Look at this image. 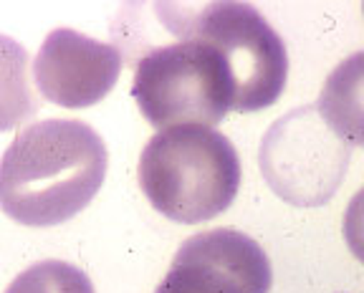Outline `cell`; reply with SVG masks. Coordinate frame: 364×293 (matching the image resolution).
Listing matches in <instances>:
<instances>
[{
  "mask_svg": "<svg viewBox=\"0 0 364 293\" xmlns=\"http://www.w3.org/2000/svg\"><path fill=\"white\" fill-rule=\"evenodd\" d=\"M107 144L76 119H43L8 144L0 205L21 225L51 228L79 215L107 177Z\"/></svg>",
  "mask_w": 364,
  "mask_h": 293,
  "instance_id": "6da1fadb",
  "label": "cell"
},
{
  "mask_svg": "<svg viewBox=\"0 0 364 293\" xmlns=\"http://www.w3.org/2000/svg\"><path fill=\"white\" fill-rule=\"evenodd\" d=\"M139 187L159 215L182 225L205 223L225 213L238 195V152L213 127H170L142 149Z\"/></svg>",
  "mask_w": 364,
  "mask_h": 293,
  "instance_id": "7a4b0ae2",
  "label": "cell"
},
{
  "mask_svg": "<svg viewBox=\"0 0 364 293\" xmlns=\"http://www.w3.org/2000/svg\"><path fill=\"white\" fill-rule=\"evenodd\" d=\"M132 96L159 132L182 124L215 127L235 109L238 84L218 46L185 36L136 61Z\"/></svg>",
  "mask_w": 364,
  "mask_h": 293,
  "instance_id": "3957f363",
  "label": "cell"
},
{
  "mask_svg": "<svg viewBox=\"0 0 364 293\" xmlns=\"http://www.w3.org/2000/svg\"><path fill=\"white\" fill-rule=\"evenodd\" d=\"M159 18L177 36H195L218 46L233 68L235 112H258L279 102L289 76L286 46L268 21L248 3L159 6Z\"/></svg>",
  "mask_w": 364,
  "mask_h": 293,
  "instance_id": "277c9868",
  "label": "cell"
},
{
  "mask_svg": "<svg viewBox=\"0 0 364 293\" xmlns=\"http://www.w3.org/2000/svg\"><path fill=\"white\" fill-rule=\"evenodd\" d=\"M352 144L334 134L316 104L291 109L276 119L261 139L258 164L284 203L316 208L334 198L349 169Z\"/></svg>",
  "mask_w": 364,
  "mask_h": 293,
  "instance_id": "5b68a950",
  "label": "cell"
},
{
  "mask_svg": "<svg viewBox=\"0 0 364 293\" xmlns=\"http://www.w3.org/2000/svg\"><path fill=\"white\" fill-rule=\"evenodd\" d=\"M273 271L253 238L215 228L188 238L154 293H268Z\"/></svg>",
  "mask_w": 364,
  "mask_h": 293,
  "instance_id": "8992f818",
  "label": "cell"
},
{
  "mask_svg": "<svg viewBox=\"0 0 364 293\" xmlns=\"http://www.w3.org/2000/svg\"><path fill=\"white\" fill-rule=\"evenodd\" d=\"M122 71V51L112 43L56 28L46 36L33 61V79L51 104L84 109L102 102Z\"/></svg>",
  "mask_w": 364,
  "mask_h": 293,
  "instance_id": "52a82bcc",
  "label": "cell"
},
{
  "mask_svg": "<svg viewBox=\"0 0 364 293\" xmlns=\"http://www.w3.org/2000/svg\"><path fill=\"white\" fill-rule=\"evenodd\" d=\"M316 109L339 139L364 146V51L347 56L326 76Z\"/></svg>",
  "mask_w": 364,
  "mask_h": 293,
  "instance_id": "ba28073f",
  "label": "cell"
},
{
  "mask_svg": "<svg viewBox=\"0 0 364 293\" xmlns=\"http://www.w3.org/2000/svg\"><path fill=\"white\" fill-rule=\"evenodd\" d=\"M6 293H97L81 268L66 260H41L13 278Z\"/></svg>",
  "mask_w": 364,
  "mask_h": 293,
  "instance_id": "9c48e42d",
  "label": "cell"
},
{
  "mask_svg": "<svg viewBox=\"0 0 364 293\" xmlns=\"http://www.w3.org/2000/svg\"><path fill=\"white\" fill-rule=\"evenodd\" d=\"M341 230H344V240H347L352 255L359 263H364V187L349 200Z\"/></svg>",
  "mask_w": 364,
  "mask_h": 293,
  "instance_id": "30bf717a",
  "label": "cell"
}]
</instances>
